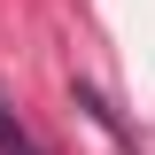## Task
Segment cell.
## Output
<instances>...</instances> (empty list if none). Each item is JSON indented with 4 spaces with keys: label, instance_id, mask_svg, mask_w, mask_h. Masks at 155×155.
<instances>
[{
    "label": "cell",
    "instance_id": "cell-1",
    "mask_svg": "<svg viewBox=\"0 0 155 155\" xmlns=\"http://www.w3.org/2000/svg\"><path fill=\"white\" fill-rule=\"evenodd\" d=\"M0 155H54V147H47V140H39L31 124H23L8 101H0Z\"/></svg>",
    "mask_w": 155,
    "mask_h": 155
}]
</instances>
